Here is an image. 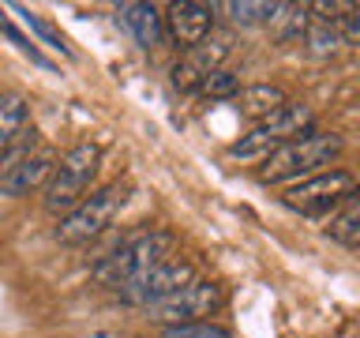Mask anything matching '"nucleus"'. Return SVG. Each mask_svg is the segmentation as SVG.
Returning <instances> with one entry per match:
<instances>
[{"mask_svg": "<svg viewBox=\"0 0 360 338\" xmlns=\"http://www.w3.org/2000/svg\"><path fill=\"white\" fill-rule=\"evenodd\" d=\"M173 244H176V237L169 230H135L109 256H101L94 263V282H101L109 289H120L124 282L139 278L143 270H150L162 259L173 256Z\"/></svg>", "mask_w": 360, "mask_h": 338, "instance_id": "nucleus-1", "label": "nucleus"}, {"mask_svg": "<svg viewBox=\"0 0 360 338\" xmlns=\"http://www.w3.org/2000/svg\"><path fill=\"white\" fill-rule=\"evenodd\" d=\"M338 154H342V135H334V132H308V135H300V139L278 146L274 154H266L263 169H259V180H266V184H281V180L315 177V173H323V165H330Z\"/></svg>", "mask_w": 360, "mask_h": 338, "instance_id": "nucleus-2", "label": "nucleus"}, {"mask_svg": "<svg viewBox=\"0 0 360 338\" xmlns=\"http://www.w3.org/2000/svg\"><path fill=\"white\" fill-rule=\"evenodd\" d=\"M98 162H101V151L94 143H75L72 151L60 158V165L53 169V177L45 180V211L49 214H64L75 211L79 203L86 199L90 184L98 177Z\"/></svg>", "mask_w": 360, "mask_h": 338, "instance_id": "nucleus-3", "label": "nucleus"}, {"mask_svg": "<svg viewBox=\"0 0 360 338\" xmlns=\"http://www.w3.org/2000/svg\"><path fill=\"white\" fill-rule=\"evenodd\" d=\"M131 196V184L128 180H117V184H105L94 196H86L75 211H68L60 222H56V241L60 244H83L90 237L105 233L117 214L124 211V203Z\"/></svg>", "mask_w": 360, "mask_h": 338, "instance_id": "nucleus-4", "label": "nucleus"}, {"mask_svg": "<svg viewBox=\"0 0 360 338\" xmlns=\"http://www.w3.org/2000/svg\"><path fill=\"white\" fill-rule=\"evenodd\" d=\"M308 132H315V113L308 106L289 101V106H281L274 117L259 120L248 135H240V139L229 146V158H266V154H274L278 146L300 139V135H308Z\"/></svg>", "mask_w": 360, "mask_h": 338, "instance_id": "nucleus-5", "label": "nucleus"}, {"mask_svg": "<svg viewBox=\"0 0 360 338\" xmlns=\"http://www.w3.org/2000/svg\"><path fill=\"white\" fill-rule=\"evenodd\" d=\"M188 282H195V267L188 259H162L158 267L143 270L139 278L124 282L117 289L124 304H135V308H154L165 297H173L176 289H184Z\"/></svg>", "mask_w": 360, "mask_h": 338, "instance_id": "nucleus-6", "label": "nucleus"}, {"mask_svg": "<svg viewBox=\"0 0 360 338\" xmlns=\"http://www.w3.org/2000/svg\"><path fill=\"white\" fill-rule=\"evenodd\" d=\"M225 304V286L218 282H188L184 289H176L173 297H165L162 304H154L150 315L162 327H176V323H202L207 315H214Z\"/></svg>", "mask_w": 360, "mask_h": 338, "instance_id": "nucleus-7", "label": "nucleus"}, {"mask_svg": "<svg viewBox=\"0 0 360 338\" xmlns=\"http://www.w3.org/2000/svg\"><path fill=\"white\" fill-rule=\"evenodd\" d=\"M353 188H356L353 173H345V169H323V173L304 177L292 188H285V196H281V199H285V207H292V211L315 214V211L334 207V203L342 196H349Z\"/></svg>", "mask_w": 360, "mask_h": 338, "instance_id": "nucleus-8", "label": "nucleus"}, {"mask_svg": "<svg viewBox=\"0 0 360 338\" xmlns=\"http://www.w3.org/2000/svg\"><path fill=\"white\" fill-rule=\"evenodd\" d=\"M214 4H199V0H180L165 11V34L173 38L180 49H195L199 42L210 38L214 30Z\"/></svg>", "mask_w": 360, "mask_h": 338, "instance_id": "nucleus-9", "label": "nucleus"}, {"mask_svg": "<svg viewBox=\"0 0 360 338\" xmlns=\"http://www.w3.org/2000/svg\"><path fill=\"white\" fill-rule=\"evenodd\" d=\"M225 56H229V42H225V38H207V42H199L195 49H188V53L173 64V87H180V90H195L210 72H218V68L225 64Z\"/></svg>", "mask_w": 360, "mask_h": 338, "instance_id": "nucleus-10", "label": "nucleus"}, {"mask_svg": "<svg viewBox=\"0 0 360 338\" xmlns=\"http://www.w3.org/2000/svg\"><path fill=\"white\" fill-rule=\"evenodd\" d=\"M53 169H56V154L49 146L38 143L19 165H11L8 173H0V192H4V196H27V192L41 188L45 180L53 177Z\"/></svg>", "mask_w": 360, "mask_h": 338, "instance_id": "nucleus-11", "label": "nucleus"}, {"mask_svg": "<svg viewBox=\"0 0 360 338\" xmlns=\"http://www.w3.org/2000/svg\"><path fill=\"white\" fill-rule=\"evenodd\" d=\"M120 23L131 30V38L143 45V49H154L165 38V15L154 4H139V0H128V4L117 8Z\"/></svg>", "mask_w": 360, "mask_h": 338, "instance_id": "nucleus-12", "label": "nucleus"}, {"mask_svg": "<svg viewBox=\"0 0 360 338\" xmlns=\"http://www.w3.org/2000/svg\"><path fill=\"white\" fill-rule=\"evenodd\" d=\"M281 106H289L285 90L281 87H270V83H252V87H240V94H236V109L244 113V117H252L255 124L274 117Z\"/></svg>", "mask_w": 360, "mask_h": 338, "instance_id": "nucleus-13", "label": "nucleus"}, {"mask_svg": "<svg viewBox=\"0 0 360 338\" xmlns=\"http://www.w3.org/2000/svg\"><path fill=\"white\" fill-rule=\"evenodd\" d=\"M30 128V109H27V98L15 94V90H8V94H0V154L11 151L22 135Z\"/></svg>", "mask_w": 360, "mask_h": 338, "instance_id": "nucleus-14", "label": "nucleus"}, {"mask_svg": "<svg viewBox=\"0 0 360 338\" xmlns=\"http://www.w3.org/2000/svg\"><path fill=\"white\" fill-rule=\"evenodd\" d=\"M311 30V11L308 4H278L274 19H270V34L281 42V45H292V42H304Z\"/></svg>", "mask_w": 360, "mask_h": 338, "instance_id": "nucleus-15", "label": "nucleus"}, {"mask_svg": "<svg viewBox=\"0 0 360 338\" xmlns=\"http://www.w3.org/2000/svg\"><path fill=\"white\" fill-rule=\"evenodd\" d=\"M221 11L236 23V27H259V23L274 19L278 0H229V4H221Z\"/></svg>", "mask_w": 360, "mask_h": 338, "instance_id": "nucleus-16", "label": "nucleus"}, {"mask_svg": "<svg viewBox=\"0 0 360 338\" xmlns=\"http://www.w3.org/2000/svg\"><path fill=\"white\" fill-rule=\"evenodd\" d=\"M326 233H330L338 244H345V248H360V196L349 199V207L330 222Z\"/></svg>", "mask_w": 360, "mask_h": 338, "instance_id": "nucleus-17", "label": "nucleus"}, {"mask_svg": "<svg viewBox=\"0 0 360 338\" xmlns=\"http://www.w3.org/2000/svg\"><path fill=\"white\" fill-rule=\"evenodd\" d=\"M158 338H233V331H229V327H221V323L202 320V323H176V327H162V331H158Z\"/></svg>", "mask_w": 360, "mask_h": 338, "instance_id": "nucleus-18", "label": "nucleus"}, {"mask_svg": "<svg viewBox=\"0 0 360 338\" xmlns=\"http://www.w3.org/2000/svg\"><path fill=\"white\" fill-rule=\"evenodd\" d=\"M195 90L207 94V98H236L240 94V75H233L229 68H218V72H210Z\"/></svg>", "mask_w": 360, "mask_h": 338, "instance_id": "nucleus-19", "label": "nucleus"}, {"mask_svg": "<svg viewBox=\"0 0 360 338\" xmlns=\"http://www.w3.org/2000/svg\"><path fill=\"white\" fill-rule=\"evenodd\" d=\"M15 11H19V19L27 23V27H30L34 34H38V38H41L45 45H49V49H56V53H64V56H72V49H68V42L60 38V34H56V27H53V23H45L41 15H34V11H27V8H19V4H15Z\"/></svg>", "mask_w": 360, "mask_h": 338, "instance_id": "nucleus-20", "label": "nucleus"}, {"mask_svg": "<svg viewBox=\"0 0 360 338\" xmlns=\"http://www.w3.org/2000/svg\"><path fill=\"white\" fill-rule=\"evenodd\" d=\"M304 45H308L311 56H334L338 49H342V38H338L334 27H326V23H311L308 38H304Z\"/></svg>", "mask_w": 360, "mask_h": 338, "instance_id": "nucleus-21", "label": "nucleus"}, {"mask_svg": "<svg viewBox=\"0 0 360 338\" xmlns=\"http://www.w3.org/2000/svg\"><path fill=\"white\" fill-rule=\"evenodd\" d=\"M334 30H338V38H342V45H360V8L356 4L349 8L345 15L334 23Z\"/></svg>", "mask_w": 360, "mask_h": 338, "instance_id": "nucleus-22", "label": "nucleus"}]
</instances>
